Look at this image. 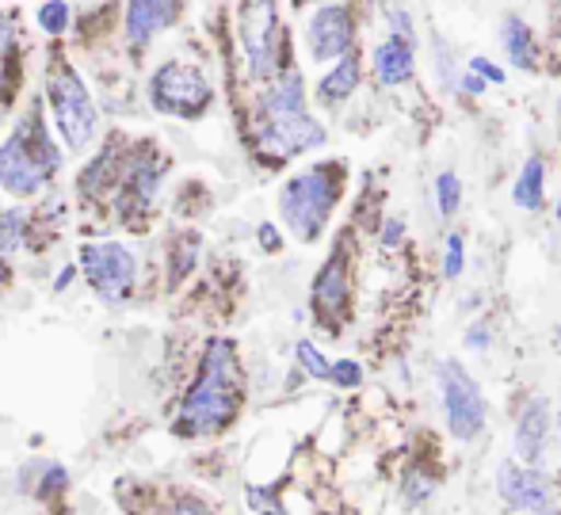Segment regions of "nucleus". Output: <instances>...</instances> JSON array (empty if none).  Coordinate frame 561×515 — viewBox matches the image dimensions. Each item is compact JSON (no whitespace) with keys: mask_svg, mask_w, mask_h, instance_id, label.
<instances>
[{"mask_svg":"<svg viewBox=\"0 0 561 515\" xmlns=\"http://www.w3.org/2000/svg\"><path fill=\"white\" fill-rule=\"evenodd\" d=\"M298 363L306 367V375H313V378H333V363H329L325 355H321L318 347L310 344V340H302V344H298Z\"/></svg>","mask_w":561,"mask_h":515,"instance_id":"412c9836","label":"nucleus"},{"mask_svg":"<svg viewBox=\"0 0 561 515\" xmlns=\"http://www.w3.org/2000/svg\"><path fill=\"white\" fill-rule=\"evenodd\" d=\"M8 46H12V23L0 12V111H4V89H8Z\"/></svg>","mask_w":561,"mask_h":515,"instance_id":"b1692460","label":"nucleus"},{"mask_svg":"<svg viewBox=\"0 0 561 515\" xmlns=\"http://www.w3.org/2000/svg\"><path fill=\"white\" fill-rule=\"evenodd\" d=\"M558 420H561V416H558Z\"/></svg>","mask_w":561,"mask_h":515,"instance_id":"e433bc0d","label":"nucleus"},{"mask_svg":"<svg viewBox=\"0 0 561 515\" xmlns=\"http://www.w3.org/2000/svg\"><path fill=\"white\" fill-rule=\"evenodd\" d=\"M54 489H66V470H50V473H46L43 496H46V493H54Z\"/></svg>","mask_w":561,"mask_h":515,"instance_id":"c756f323","label":"nucleus"},{"mask_svg":"<svg viewBox=\"0 0 561 515\" xmlns=\"http://www.w3.org/2000/svg\"><path fill=\"white\" fill-rule=\"evenodd\" d=\"M504 46H508V58L512 66L519 69H535V38H531V27L516 15L504 20Z\"/></svg>","mask_w":561,"mask_h":515,"instance_id":"6ab92c4d","label":"nucleus"},{"mask_svg":"<svg viewBox=\"0 0 561 515\" xmlns=\"http://www.w3.org/2000/svg\"><path fill=\"white\" fill-rule=\"evenodd\" d=\"M164 515H207V508L203 504H192V501H184V504H176V508H169Z\"/></svg>","mask_w":561,"mask_h":515,"instance_id":"2f4dec72","label":"nucleus"},{"mask_svg":"<svg viewBox=\"0 0 561 515\" xmlns=\"http://www.w3.org/2000/svg\"><path fill=\"white\" fill-rule=\"evenodd\" d=\"M466 344H470V347H478V352H481V347L489 344V332L478 324V329H470V332H466Z\"/></svg>","mask_w":561,"mask_h":515,"instance_id":"7c9ffc66","label":"nucleus"},{"mask_svg":"<svg viewBox=\"0 0 561 515\" xmlns=\"http://www.w3.org/2000/svg\"><path fill=\"white\" fill-rule=\"evenodd\" d=\"M298 111H306V89L302 77L290 69V73H283L272 84V92L264 100V115H298Z\"/></svg>","mask_w":561,"mask_h":515,"instance_id":"dca6fc26","label":"nucleus"},{"mask_svg":"<svg viewBox=\"0 0 561 515\" xmlns=\"http://www.w3.org/2000/svg\"><path fill=\"white\" fill-rule=\"evenodd\" d=\"M462 89H466V92H473V96H478V92L485 89V81H481V77L470 69V73H462Z\"/></svg>","mask_w":561,"mask_h":515,"instance_id":"473e14b6","label":"nucleus"},{"mask_svg":"<svg viewBox=\"0 0 561 515\" xmlns=\"http://www.w3.org/2000/svg\"><path fill=\"white\" fill-rule=\"evenodd\" d=\"M542 195H547V169H542L539 157H531L519 172L516 187H512V199H516L519 210H539Z\"/></svg>","mask_w":561,"mask_h":515,"instance_id":"f3484780","label":"nucleus"},{"mask_svg":"<svg viewBox=\"0 0 561 515\" xmlns=\"http://www.w3.org/2000/svg\"><path fill=\"white\" fill-rule=\"evenodd\" d=\"M432 489H436V481L421 478V473H413V478H409V485H405V501L409 504H424V501H428Z\"/></svg>","mask_w":561,"mask_h":515,"instance_id":"bb28decb","label":"nucleus"},{"mask_svg":"<svg viewBox=\"0 0 561 515\" xmlns=\"http://www.w3.org/2000/svg\"><path fill=\"white\" fill-rule=\"evenodd\" d=\"M547 439H550V401L547 398H531L519 412L516 424V458L524 466H539L547 455Z\"/></svg>","mask_w":561,"mask_h":515,"instance_id":"ddd939ff","label":"nucleus"},{"mask_svg":"<svg viewBox=\"0 0 561 515\" xmlns=\"http://www.w3.org/2000/svg\"><path fill=\"white\" fill-rule=\"evenodd\" d=\"M325 141V126L313 115L298 111V115H264V130H260V146L275 157H295L306 149Z\"/></svg>","mask_w":561,"mask_h":515,"instance_id":"1a4fd4ad","label":"nucleus"},{"mask_svg":"<svg viewBox=\"0 0 561 515\" xmlns=\"http://www.w3.org/2000/svg\"><path fill=\"white\" fill-rule=\"evenodd\" d=\"M444 272L450 275V279H458V275H462V237H458V233L447 237V264H444Z\"/></svg>","mask_w":561,"mask_h":515,"instance_id":"a878e982","label":"nucleus"},{"mask_svg":"<svg viewBox=\"0 0 561 515\" xmlns=\"http://www.w3.org/2000/svg\"><path fill=\"white\" fill-rule=\"evenodd\" d=\"M496 485H501V496L519 512H547L550 508V489L547 481L535 473V466H516L504 462L501 473H496Z\"/></svg>","mask_w":561,"mask_h":515,"instance_id":"f8f14e48","label":"nucleus"},{"mask_svg":"<svg viewBox=\"0 0 561 515\" xmlns=\"http://www.w3.org/2000/svg\"><path fill=\"white\" fill-rule=\"evenodd\" d=\"M46 96H50L54 123H58L61 138L69 141V149H84L96 141V107L84 89L81 77L69 69V61H50V77H46Z\"/></svg>","mask_w":561,"mask_h":515,"instance_id":"20e7f679","label":"nucleus"},{"mask_svg":"<svg viewBox=\"0 0 561 515\" xmlns=\"http://www.w3.org/2000/svg\"><path fill=\"white\" fill-rule=\"evenodd\" d=\"M401 237V221H386V244H393Z\"/></svg>","mask_w":561,"mask_h":515,"instance_id":"f704fd0d","label":"nucleus"},{"mask_svg":"<svg viewBox=\"0 0 561 515\" xmlns=\"http://www.w3.org/2000/svg\"><path fill=\"white\" fill-rule=\"evenodd\" d=\"M390 23H393V31H398V38H405V43H413V46H416L413 20H409V12H390Z\"/></svg>","mask_w":561,"mask_h":515,"instance_id":"c85d7f7f","label":"nucleus"},{"mask_svg":"<svg viewBox=\"0 0 561 515\" xmlns=\"http://www.w3.org/2000/svg\"><path fill=\"white\" fill-rule=\"evenodd\" d=\"M149 100H153L157 111L164 115H184L195 118L207 111L210 103V84L199 69H187V66H164L157 69L153 84H149Z\"/></svg>","mask_w":561,"mask_h":515,"instance_id":"423d86ee","label":"nucleus"},{"mask_svg":"<svg viewBox=\"0 0 561 515\" xmlns=\"http://www.w3.org/2000/svg\"><path fill=\"white\" fill-rule=\"evenodd\" d=\"M241 405V367L229 340H215L203 355L199 378L180 409V432L184 435H210L226 427Z\"/></svg>","mask_w":561,"mask_h":515,"instance_id":"f257e3e1","label":"nucleus"},{"mask_svg":"<svg viewBox=\"0 0 561 515\" xmlns=\"http://www.w3.org/2000/svg\"><path fill=\"white\" fill-rule=\"evenodd\" d=\"M439 390H444V409H447V427L455 439H478L485 427V398L481 386L473 382V375H466L462 363L444 359L439 363Z\"/></svg>","mask_w":561,"mask_h":515,"instance_id":"39448f33","label":"nucleus"},{"mask_svg":"<svg viewBox=\"0 0 561 515\" xmlns=\"http://www.w3.org/2000/svg\"><path fill=\"white\" fill-rule=\"evenodd\" d=\"M58 164H61V153L54 149L38 111H31V115L15 126L12 138L0 146V187L20 195V199H27V195H35L38 187L58 172Z\"/></svg>","mask_w":561,"mask_h":515,"instance_id":"f03ea898","label":"nucleus"},{"mask_svg":"<svg viewBox=\"0 0 561 515\" xmlns=\"http://www.w3.org/2000/svg\"><path fill=\"white\" fill-rule=\"evenodd\" d=\"M333 382L336 386H347V390H352V386H359L363 382V367L355 359H340V363H333Z\"/></svg>","mask_w":561,"mask_h":515,"instance_id":"393cba45","label":"nucleus"},{"mask_svg":"<svg viewBox=\"0 0 561 515\" xmlns=\"http://www.w3.org/2000/svg\"><path fill=\"white\" fill-rule=\"evenodd\" d=\"M27 237L20 210H0V252H15Z\"/></svg>","mask_w":561,"mask_h":515,"instance_id":"aec40b11","label":"nucleus"},{"mask_svg":"<svg viewBox=\"0 0 561 515\" xmlns=\"http://www.w3.org/2000/svg\"><path fill=\"white\" fill-rule=\"evenodd\" d=\"M344 302H347V272H344V256L336 252L321 267L318 283H313V309H318L325 324H336L340 313H344Z\"/></svg>","mask_w":561,"mask_h":515,"instance_id":"4468645a","label":"nucleus"},{"mask_svg":"<svg viewBox=\"0 0 561 515\" xmlns=\"http://www.w3.org/2000/svg\"><path fill=\"white\" fill-rule=\"evenodd\" d=\"M176 20H180V0H130L126 4V38H130L134 50H146Z\"/></svg>","mask_w":561,"mask_h":515,"instance_id":"9b49d317","label":"nucleus"},{"mask_svg":"<svg viewBox=\"0 0 561 515\" xmlns=\"http://www.w3.org/2000/svg\"><path fill=\"white\" fill-rule=\"evenodd\" d=\"M470 69H473V73H481V77H485V81L504 84V69H501V66H493V61H485V58H473V61H470Z\"/></svg>","mask_w":561,"mask_h":515,"instance_id":"cd10ccee","label":"nucleus"},{"mask_svg":"<svg viewBox=\"0 0 561 515\" xmlns=\"http://www.w3.org/2000/svg\"><path fill=\"white\" fill-rule=\"evenodd\" d=\"M355 84H359V61H355V54H347V58H340V66L333 73L321 77L318 96L325 103H344L355 92Z\"/></svg>","mask_w":561,"mask_h":515,"instance_id":"a211bd4d","label":"nucleus"},{"mask_svg":"<svg viewBox=\"0 0 561 515\" xmlns=\"http://www.w3.org/2000/svg\"><path fill=\"white\" fill-rule=\"evenodd\" d=\"M436 199H439V210H444V214L458 210V199H462V184H458L455 172H444V176L436 180Z\"/></svg>","mask_w":561,"mask_h":515,"instance_id":"5701e85b","label":"nucleus"},{"mask_svg":"<svg viewBox=\"0 0 561 515\" xmlns=\"http://www.w3.org/2000/svg\"><path fill=\"white\" fill-rule=\"evenodd\" d=\"M81 267L89 275V283L100 290V298L107 302H123L126 295L134 290V256L115 241H104V244H81Z\"/></svg>","mask_w":561,"mask_h":515,"instance_id":"0eeeda50","label":"nucleus"},{"mask_svg":"<svg viewBox=\"0 0 561 515\" xmlns=\"http://www.w3.org/2000/svg\"><path fill=\"white\" fill-rule=\"evenodd\" d=\"M69 279H73V267H66V272L58 275V283H54V290H66V287H69Z\"/></svg>","mask_w":561,"mask_h":515,"instance_id":"c9c22d12","label":"nucleus"},{"mask_svg":"<svg viewBox=\"0 0 561 515\" xmlns=\"http://www.w3.org/2000/svg\"><path fill=\"white\" fill-rule=\"evenodd\" d=\"M275 0H244L241 4V43L249 54V69L256 81H267L275 73Z\"/></svg>","mask_w":561,"mask_h":515,"instance_id":"6e6552de","label":"nucleus"},{"mask_svg":"<svg viewBox=\"0 0 561 515\" xmlns=\"http://www.w3.org/2000/svg\"><path fill=\"white\" fill-rule=\"evenodd\" d=\"M413 69H416L413 43H405V38L393 35L375 50V77L386 84V89H393V84H405L409 77H413Z\"/></svg>","mask_w":561,"mask_h":515,"instance_id":"2eb2a0df","label":"nucleus"},{"mask_svg":"<svg viewBox=\"0 0 561 515\" xmlns=\"http://www.w3.org/2000/svg\"><path fill=\"white\" fill-rule=\"evenodd\" d=\"M306 38H310L313 61L347 58V50H352V15H347V8L329 4V8H321V12H313Z\"/></svg>","mask_w":561,"mask_h":515,"instance_id":"9d476101","label":"nucleus"},{"mask_svg":"<svg viewBox=\"0 0 561 515\" xmlns=\"http://www.w3.org/2000/svg\"><path fill=\"white\" fill-rule=\"evenodd\" d=\"M340 184H344V169L340 164H318L310 172H298L295 180H287L279 195L283 221L295 229L298 241H313L325 229L329 214L336 206Z\"/></svg>","mask_w":561,"mask_h":515,"instance_id":"7ed1b4c3","label":"nucleus"},{"mask_svg":"<svg viewBox=\"0 0 561 515\" xmlns=\"http://www.w3.org/2000/svg\"><path fill=\"white\" fill-rule=\"evenodd\" d=\"M38 23H43V31H50V35H61V31L69 27V4L66 0H50V4L38 8Z\"/></svg>","mask_w":561,"mask_h":515,"instance_id":"4be33fe9","label":"nucleus"},{"mask_svg":"<svg viewBox=\"0 0 561 515\" xmlns=\"http://www.w3.org/2000/svg\"><path fill=\"white\" fill-rule=\"evenodd\" d=\"M260 244H264V249H279V237H275L272 226H260Z\"/></svg>","mask_w":561,"mask_h":515,"instance_id":"72a5a7b5","label":"nucleus"}]
</instances>
